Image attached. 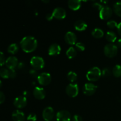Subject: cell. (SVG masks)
<instances>
[{
    "label": "cell",
    "instance_id": "obj_1",
    "mask_svg": "<svg viewBox=\"0 0 121 121\" xmlns=\"http://www.w3.org/2000/svg\"><path fill=\"white\" fill-rule=\"evenodd\" d=\"M20 47L26 53H31L37 47L38 42L35 37L31 35L24 37L20 41Z\"/></svg>",
    "mask_w": 121,
    "mask_h": 121
},
{
    "label": "cell",
    "instance_id": "obj_2",
    "mask_svg": "<svg viewBox=\"0 0 121 121\" xmlns=\"http://www.w3.org/2000/svg\"><path fill=\"white\" fill-rule=\"evenodd\" d=\"M102 76V71L98 67H93L90 69L86 73V78L88 80L95 82L99 80Z\"/></svg>",
    "mask_w": 121,
    "mask_h": 121
},
{
    "label": "cell",
    "instance_id": "obj_3",
    "mask_svg": "<svg viewBox=\"0 0 121 121\" xmlns=\"http://www.w3.org/2000/svg\"><path fill=\"white\" fill-rule=\"evenodd\" d=\"M118 47L113 43H108L104 47V52L106 57L109 58L114 57L118 53Z\"/></svg>",
    "mask_w": 121,
    "mask_h": 121
},
{
    "label": "cell",
    "instance_id": "obj_4",
    "mask_svg": "<svg viewBox=\"0 0 121 121\" xmlns=\"http://www.w3.org/2000/svg\"><path fill=\"white\" fill-rule=\"evenodd\" d=\"M30 64L33 69L39 70L43 68L45 62L44 59L41 57L33 56L30 60Z\"/></svg>",
    "mask_w": 121,
    "mask_h": 121
},
{
    "label": "cell",
    "instance_id": "obj_5",
    "mask_svg": "<svg viewBox=\"0 0 121 121\" xmlns=\"http://www.w3.org/2000/svg\"><path fill=\"white\" fill-rule=\"evenodd\" d=\"M66 93L71 98L77 96L79 93V86L78 84L75 83L69 84L66 87Z\"/></svg>",
    "mask_w": 121,
    "mask_h": 121
},
{
    "label": "cell",
    "instance_id": "obj_6",
    "mask_svg": "<svg viewBox=\"0 0 121 121\" xmlns=\"http://www.w3.org/2000/svg\"><path fill=\"white\" fill-rule=\"evenodd\" d=\"M98 86L92 83H86L83 87V93L86 96H92L96 91Z\"/></svg>",
    "mask_w": 121,
    "mask_h": 121
},
{
    "label": "cell",
    "instance_id": "obj_7",
    "mask_svg": "<svg viewBox=\"0 0 121 121\" xmlns=\"http://www.w3.org/2000/svg\"><path fill=\"white\" fill-rule=\"evenodd\" d=\"M38 82L43 86H47L52 81V76L50 74L46 72L40 73L37 78Z\"/></svg>",
    "mask_w": 121,
    "mask_h": 121
},
{
    "label": "cell",
    "instance_id": "obj_8",
    "mask_svg": "<svg viewBox=\"0 0 121 121\" xmlns=\"http://www.w3.org/2000/svg\"><path fill=\"white\" fill-rule=\"evenodd\" d=\"M113 11L110 7L108 5L103 6L102 9L99 11V17L102 20H108L112 15Z\"/></svg>",
    "mask_w": 121,
    "mask_h": 121
},
{
    "label": "cell",
    "instance_id": "obj_9",
    "mask_svg": "<svg viewBox=\"0 0 121 121\" xmlns=\"http://www.w3.org/2000/svg\"><path fill=\"white\" fill-rule=\"evenodd\" d=\"M54 111L53 109V108L51 106H47L44 109L43 111L42 117L44 120L46 121H50L54 118Z\"/></svg>",
    "mask_w": 121,
    "mask_h": 121
},
{
    "label": "cell",
    "instance_id": "obj_10",
    "mask_svg": "<svg viewBox=\"0 0 121 121\" xmlns=\"http://www.w3.org/2000/svg\"><path fill=\"white\" fill-rule=\"evenodd\" d=\"M71 114L68 111L61 110L56 114V120L57 121H70Z\"/></svg>",
    "mask_w": 121,
    "mask_h": 121
},
{
    "label": "cell",
    "instance_id": "obj_11",
    "mask_svg": "<svg viewBox=\"0 0 121 121\" xmlns=\"http://www.w3.org/2000/svg\"><path fill=\"white\" fill-rule=\"evenodd\" d=\"M14 106L18 109H21L26 107L27 104V98L24 96H18L14 99L13 102Z\"/></svg>",
    "mask_w": 121,
    "mask_h": 121
},
{
    "label": "cell",
    "instance_id": "obj_12",
    "mask_svg": "<svg viewBox=\"0 0 121 121\" xmlns=\"http://www.w3.org/2000/svg\"><path fill=\"white\" fill-rule=\"evenodd\" d=\"M52 14L58 20H62L66 17V11L62 7H58L54 8Z\"/></svg>",
    "mask_w": 121,
    "mask_h": 121
},
{
    "label": "cell",
    "instance_id": "obj_13",
    "mask_svg": "<svg viewBox=\"0 0 121 121\" xmlns=\"http://www.w3.org/2000/svg\"><path fill=\"white\" fill-rule=\"evenodd\" d=\"M18 65V59L15 56H9L6 59L5 65L9 70L14 69Z\"/></svg>",
    "mask_w": 121,
    "mask_h": 121
},
{
    "label": "cell",
    "instance_id": "obj_14",
    "mask_svg": "<svg viewBox=\"0 0 121 121\" xmlns=\"http://www.w3.org/2000/svg\"><path fill=\"white\" fill-rule=\"evenodd\" d=\"M65 40L68 44L74 45L77 43V36L73 32L68 31L65 34Z\"/></svg>",
    "mask_w": 121,
    "mask_h": 121
},
{
    "label": "cell",
    "instance_id": "obj_15",
    "mask_svg": "<svg viewBox=\"0 0 121 121\" xmlns=\"http://www.w3.org/2000/svg\"><path fill=\"white\" fill-rule=\"evenodd\" d=\"M33 95L36 99L42 100L46 97V91L43 87L37 86L35 87L33 91Z\"/></svg>",
    "mask_w": 121,
    "mask_h": 121
},
{
    "label": "cell",
    "instance_id": "obj_16",
    "mask_svg": "<svg viewBox=\"0 0 121 121\" xmlns=\"http://www.w3.org/2000/svg\"><path fill=\"white\" fill-rule=\"evenodd\" d=\"M12 118L14 121H24L26 120V116L23 112L16 109L13 111L12 113Z\"/></svg>",
    "mask_w": 121,
    "mask_h": 121
},
{
    "label": "cell",
    "instance_id": "obj_17",
    "mask_svg": "<svg viewBox=\"0 0 121 121\" xmlns=\"http://www.w3.org/2000/svg\"><path fill=\"white\" fill-rule=\"evenodd\" d=\"M61 47L58 44L53 43L50 46L48 49V53L50 56H57L60 54Z\"/></svg>",
    "mask_w": 121,
    "mask_h": 121
},
{
    "label": "cell",
    "instance_id": "obj_18",
    "mask_svg": "<svg viewBox=\"0 0 121 121\" xmlns=\"http://www.w3.org/2000/svg\"><path fill=\"white\" fill-rule=\"evenodd\" d=\"M74 27L77 31H82L85 30L87 27V25L85 21L82 20H78L74 22Z\"/></svg>",
    "mask_w": 121,
    "mask_h": 121
},
{
    "label": "cell",
    "instance_id": "obj_19",
    "mask_svg": "<svg viewBox=\"0 0 121 121\" xmlns=\"http://www.w3.org/2000/svg\"><path fill=\"white\" fill-rule=\"evenodd\" d=\"M68 6L73 11L78 10L80 8L82 1L80 0H69L67 2Z\"/></svg>",
    "mask_w": 121,
    "mask_h": 121
},
{
    "label": "cell",
    "instance_id": "obj_20",
    "mask_svg": "<svg viewBox=\"0 0 121 121\" xmlns=\"http://www.w3.org/2000/svg\"><path fill=\"white\" fill-rule=\"evenodd\" d=\"M92 36L96 39H100L104 35V31L100 28H95L92 31Z\"/></svg>",
    "mask_w": 121,
    "mask_h": 121
},
{
    "label": "cell",
    "instance_id": "obj_21",
    "mask_svg": "<svg viewBox=\"0 0 121 121\" xmlns=\"http://www.w3.org/2000/svg\"><path fill=\"white\" fill-rule=\"evenodd\" d=\"M106 39L109 42L111 43H114L117 39V35L115 34V33L112 31H109L106 33Z\"/></svg>",
    "mask_w": 121,
    "mask_h": 121
},
{
    "label": "cell",
    "instance_id": "obj_22",
    "mask_svg": "<svg viewBox=\"0 0 121 121\" xmlns=\"http://www.w3.org/2000/svg\"><path fill=\"white\" fill-rule=\"evenodd\" d=\"M66 56L70 59H73L77 55V50L74 47H70L66 52Z\"/></svg>",
    "mask_w": 121,
    "mask_h": 121
},
{
    "label": "cell",
    "instance_id": "obj_23",
    "mask_svg": "<svg viewBox=\"0 0 121 121\" xmlns=\"http://www.w3.org/2000/svg\"><path fill=\"white\" fill-rule=\"evenodd\" d=\"M19 50V46L17 44L13 43L9 45L7 48V52L12 54H16Z\"/></svg>",
    "mask_w": 121,
    "mask_h": 121
},
{
    "label": "cell",
    "instance_id": "obj_24",
    "mask_svg": "<svg viewBox=\"0 0 121 121\" xmlns=\"http://www.w3.org/2000/svg\"><path fill=\"white\" fill-rule=\"evenodd\" d=\"M67 78L70 82H71L72 83H74L78 79V74L73 71H70L67 73Z\"/></svg>",
    "mask_w": 121,
    "mask_h": 121
},
{
    "label": "cell",
    "instance_id": "obj_25",
    "mask_svg": "<svg viewBox=\"0 0 121 121\" xmlns=\"http://www.w3.org/2000/svg\"><path fill=\"white\" fill-rule=\"evenodd\" d=\"M112 73H113V76L116 78L121 77V65H115L112 70Z\"/></svg>",
    "mask_w": 121,
    "mask_h": 121
},
{
    "label": "cell",
    "instance_id": "obj_26",
    "mask_svg": "<svg viewBox=\"0 0 121 121\" xmlns=\"http://www.w3.org/2000/svg\"><path fill=\"white\" fill-rule=\"evenodd\" d=\"M113 11L117 15L121 17V1L115 3L113 5Z\"/></svg>",
    "mask_w": 121,
    "mask_h": 121
},
{
    "label": "cell",
    "instance_id": "obj_27",
    "mask_svg": "<svg viewBox=\"0 0 121 121\" xmlns=\"http://www.w3.org/2000/svg\"><path fill=\"white\" fill-rule=\"evenodd\" d=\"M0 76L4 79L9 78V70L7 68H1L0 69Z\"/></svg>",
    "mask_w": 121,
    "mask_h": 121
},
{
    "label": "cell",
    "instance_id": "obj_28",
    "mask_svg": "<svg viewBox=\"0 0 121 121\" xmlns=\"http://www.w3.org/2000/svg\"><path fill=\"white\" fill-rule=\"evenodd\" d=\"M111 70L108 67H105L104 69L102 70V75L104 77H108L111 76Z\"/></svg>",
    "mask_w": 121,
    "mask_h": 121
},
{
    "label": "cell",
    "instance_id": "obj_29",
    "mask_svg": "<svg viewBox=\"0 0 121 121\" xmlns=\"http://www.w3.org/2000/svg\"><path fill=\"white\" fill-rule=\"evenodd\" d=\"M118 24L117 23V22L115 20H109L107 22V26H108V27H109L110 28H115L118 26Z\"/></svg>",
    "mask_w": 121,
    "mask_h": 121
},
{
    "label": "cell",
    "instance_id": "obj_30",
    "mask_svg": "<svg viewBox=\"0 0 121 121\" xmlns=\"http://www.w3.org/2000/svg\"><path fill=\"white\" fill-rule=\"evenodd\" d=\"M76 46V48L78 49L79 51H82L85 50V46L83 43L82 42H78L76 43V44H75Z\"/></svg>",
    "mask_w": 121,
    "mask_h": 121
},
{
    "label": "cell",
    "instance_id": "obj_31",
    "mask_svg": "<svg viewBox=\"0 0 121 121\" xmlns=\"http://www.w3.org/2000/svg\"><path fill=\"white\" fill-rule=\"evenodd\" d=\"M5 61L6 59L5 54H4L3 52L0 51V67L3 66L4 64H5Z\"/></svg>",
    "mask_w": 121,
    "mask_h": 121
},
{
    "label": "cell",
    "instance_id": "obj_32",
    "mask_svg": "<svg viewBox=\"0 0 121 121\" xmlns=\"http://www.w3.org/2000/svg\"><path fill=\"white\" fill-rule=\"evenodd\" d=\"M27 119L30 121H35L37 120V115L34 113H31L27 116Z\"/></svg>",
    "mask_w": 121,
    "mask_h": 121
},
{
    "label": "cell",
    "instance_id": "obj_33",
    "mask_svg": "<svg viewBox=\"0 0 121 121\" xmlns=\"http://www.w3.org/2000/svg\"><path fill=\"white\" fill-rule=\"evenodd\" d=\"M29 73L33 78H37V79L38 76H39V73H38L37 72V70H36L35 69L30 70L29 72Z\"/></svg>",
    "mask_w": 121,
    "mask_h": 121
},
{
    "label": "cell",
    "instance_id": "obj_34",
    "mask_svg": "<svg viewBox=\"0 0 121 121\" xmlns=\"http://www.w3.org/2000/svg\"><path fill=\"white\" fill-rule=\"evenodd\" d=\"M93 7H94L95 9H98V10L100 11V9H102V8L103 7V6L101 4L99 3V2H95V3L93 4Z\"/></svg>",
    "mask_w": 121,
    "mask_h": 121
},
{
    "label": "cell",
    "instance_id": "obj_35",
    "mask_svg": "<svg viewBox=\"0 0 121 121\" xmlns=\"http://www.w3.org/2000/svg\"><path fill=\"white\" fill-rule=\"evenodd\" d=\"M72 121H83V118L79 115H75L72 118Z\"/></svg>",
    "mask_w": 121,
    "mask_h": 121
},
{
    "label": "cell",
    "instance_id": "obj_36",
    "mask_svg": "<svg viewBox=\"0 0 121 121\" xmlns=\"http://www.w3.org/2000/svg\"><path fill=\"white\" fill-rule=\"evenodd\" d=\"M17 76V73L16 71L14 69L9 70V78H12V79H14Z\"/></svg>",
    "mask_w": 121,
    "mask_h": 121
},
{
    "label": "cell",
    "instance_id": "obj_37",
    "mask_svg": "<svg viewBox=\"0 0 121 121\" xmlns=\"http://www.w3.org/2000/svg\"><path fill=\"white\" fill-rule=\"evenodd\" d=\"M5 100V96L4 93L0 91V104H2Z\"/></svg>",
    "mask_w": 121,
    "mask_h": 121
},
{
    "label": "cell",
    "instance_id": "obj_38",
    "mask_svg": "<svg viewBox=\"0 0 121 121\" xmlns=\"http://www.w3.org/2000/svg\"><path fill=\"white\" fill-rule=\"evenodd\" d=\"M53 17H53L52 13H48V14L46 15V20H48V21H51V20H53Z\"/></svg>",
    "mask_w": 121,
    "mask_h": 121
},
{
    "label": "cell",
    "instance_id": "obj_39",
    "mask_svg": "<svg viewBox=\"0 0 121 121\" xmlns=\"http://www.w3.org/2000/svg\"><path fill=\"white\" fill-rule=\"evenodd\" d=\"M25 67V63L23 61H21V62L18 63V65L17 67L19 69H22L24 67Z\"/></svg>",
    "mask_w": 121,
    "mask_h": 121
},
{
    "label": "cell",
    "instance_id": "obj_40",
    "mask_svg": "<svg viewBox=\"0 0 121 121\" xmlns=\"http://www.w3.org/2000/svg\"><path fill=\"white\" fill-rule=\"evenodd\" d=\"M117 30H118V34L121 36V22H119L117 26Z\"/></svg>",
    "mask_w": 121,
    "mask_h": 121
},
{
    "label": "cell",
    "instance_id": "obj_41",
    "mask_svg": "<svg viewBox=\"0 0 121 121\" xmlns=\"http://www.w3.org/2000/svg\"><path fill=\"white\" fill-rule=\"evenodd\" d=\"M116 46H117V47H119L121 48V39H118L117 41H116Z\"/></svg>",
    "mask_w": 121,
    "mask_h": 121
},
{
    "label": "cell",
    "instance_id": "obj_42",
    "mask_svg": "<svg viewBox=\"0 0 121 121\" xmlns=\"http://www.w3.org/2000/svg\"><path fill=\"white\" fill-rule=\"evenodd\" d=\"M29 94H30L29 92L27 91H24L23 92H22V95H23L24 96H25L26 98V96H27L29 95Z\"/></svg>",
    "mask_w": 121,
    "mask_h": 121
},
{
    "label": "cell",
    "instance_id": "obj_43",
    "mask_svg": "<svg viewBox=\"0 0 121 121\" xmlns=\"http://www.w3.org/2000/svg\"><path fill=\"white\" fill-rule=\"evenodd\" d=\"M42 2H44V3H48V2H50V1H48V0H47V1H44V0H43Z\"/></svg>",
    "mask_w": 121,
    "mask_h": 121
},
{
    "label": "cell",
    "instance_id": "obj_44",
    "mask_svg": "<svg viewBox=\"0 0 121 121\" xmlns=\"http://www.w3.org/2000/svg\"><path fill=\"white\" fill-rule=\"evenodd\" d=\"M2 85V81H1V80H0V88H1V87Z\"/></svg>",
    "mask_w": 121,
    "mask_h": 121
}]
</instances>
